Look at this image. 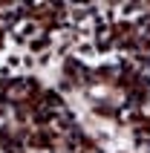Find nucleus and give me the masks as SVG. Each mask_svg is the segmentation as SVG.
<instances>
[{
    "label": "nucleus",
    "mask_w": 150,
    "mask_h": 153,
    "mask_svg": "<svg viewBox=\"0 0 150 153\" xmlns=\"http://www.w3.org/2000/svg\"><path fill=\"white\" fill-rule=\"evenodd\" d=\"M12 35H15L17 41H35L38 35H41V23L35 20V17H29V15H23V17H17L15 23H12Z\"/></svg>",
    "instance_id": "obj_1"
},
{
    "label": "nucleus",
    "mask_w": 150,
    "mask_h": 153,
    "mask_svg": "<svg viewBox=\"0 0 150 153\" xmlns=\"http://www.w3.org/2000/svg\"><path fill=\"white\" fill-rule=\"evenodd\" d=\"M32 81H15V84H9V87H3V95L6 98H12V101H20V98H29L32 95Z\"/></svg>",
    "instance_id": "obj_2"
},
{
    "label": "nucleus",
    "mask_w": 150,
    "mask_h": 153,
    "mask_svg": "<svg viewBox=\"0 0 150 153\" xmlns=\"http://www.w3.org/2000/svg\"><path fill=\"white\" fill-rule=\"evenodd\" d=\"M67 75L72 78L75 84H87V78H90V75H87V69H84L78 61H67Z\"/></svg>",
    "instance_id": "obj_3"
}]
</instances>
